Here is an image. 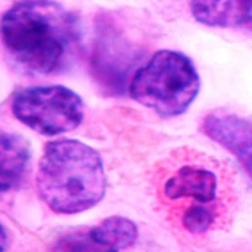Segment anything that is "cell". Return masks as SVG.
<instances>
[{"mask_svg": "<svg viewBox=\"0 0 252 252\" xmlns=\"http://www.w3.org/2000/svg\"><path fill=\"white\" fill-rule=\"evenodd\" d=\"M0 38L12 62L27 73L54 75L71 67L81 50L78 19L51 0H26L0 20Z\"/></svg>", "mask_w": 252, "mask_h": 252, "instance_id": "cell-1", "label": "cell"}, {"mask_svg": "<svg viewBox=\"0 0 252 252\" xmlns=\"http://www.w3.org/2000/svg\"><path fill=\"white\" fill-rule=\"evenodd\" d=\"M106 173L99 153L78 140L62 138L44 146L36 173V189L51 211L81 214L106 193Z\"/></svg>", "mask_w": 252, "mask_h": 252, "instance_id": "cell-2", "label": "cell"}, {"mask_svg": "<svg viewBox=\"0 0 252 252\" xmlns=\"http://www.w3.org/2000/svg\"><path fill=\"white\" fill-rule=\"evenodd\" d=\"M193 62L180 51L160 50L131 77L129 94L164 118L181 116L200 92Z\"/></svg>", "mask_w": 252, "mask_h": 252, "instance_id": "cell-3", "label": "cell"}, {"mask_svg": "<svg viewBox=\"0 0 252 252\" xmlns=\"http://www.w3.org/2000/svg\"><path fill=\"white\" fill-rule=\"evenodd\" d=\"M11 110L31 130L51 137L75 130L83 121L85 103L62 85L32 86L15 94Z\"/></svg>", "mask_w": 252, "mask_h": 252, "instance_id": "cell-4", "label": "cell"}, {"mask_svg": "<svg viewBox=\"0 0 252 252\" xmlns=\"http://www.w3.org/2000/svg\"><path fill=\"white\" fill-rule=\"evenodd\" d=\"M175 165L165 166L162 193L166 200H190V205L212 207L220 190V175L224 168L209 157L185 153L173 157ZM189 205V207H190ZM214 208V207H212Z\"/></svg>", "mask_w": 252, "mask_h": 252, "instance_id": "cell-5", "label": "cell"}, {"mask_svg": "<svg viewBox=\"0 0 252 252\" xmlns=\"http://www.w3.org/2000/svg\"><path fill=\"white\" fill-rule=\"evenodd\" d=\"M203 129L238 158L252 179V121L232 113L215 112L205 117Z\"/></svg>", "mask_w": 252, "mask_h": 252, "instance_id": "cell-6", "label": "cell"}, {"mask_svg": "<svg viewBox=\"0 0 252 252\" xmlns=\"http://www.w3.org/2000/svg\"><path fill=\"white\" fill-rule=\"evenodd\" d=\"M31 161L29 141L19 134L0 131V193L23 181Z\"/></svg>", "mask_w": 252, "mask_h": 252, "instance_id": "cell-7", "label": "cell"}, {"mask_svg": "<svg viewBox=\"0 0 252 252\" xmlns=\"http://www.w3.org/2000/svg\"><path fill=\"white\" fill-rule=\"evenodd\" d=\"M93 239L106 252H121L136 243L138 228L130 219L112 216L89 229Z\"/></svg>", "mask_w": 252, "mask_h": 252, "instance_id": "cell-8", "label": "cell"}, {"mask_svg": "<svg viewBox=\"0 0 252 252\" xmlns=\"http://www.w3.org/2000/svg\"><path fill=\"white\" fill-rule=\"evenodd\" d=\"M190 12L204 26L239 29V0H190Z\"/></svg>", "mask_w": 252, "mask_h": 252, "instance_id": "cell-9", "label": "cell"}, {"mask_svg": "<svg viewBox=\"0 0 252 252\" xmlns=\"http://www.w3.org/2000/svg\"><path fill=\"white\" fill-rule=\"evenodd\" d=\"M216 221V211L205 205H190L181 215L183 227L192 235H200L208 231Z\"/></svg>", "mask_w": 252, "mask_h": 252, "instance_id": "cell-10", "label": "cell"}, {"mask_svg": "<svg viewBox=\"0 0 252 252\" xmlns=\"http://www.w3.org/2000/svg\"><path fill=\"white\" fill-rule=\"evenodd\" d=\"M53 252H106L98 244L90 231H77L64 235L55 243Z\"/></svg>", "mask_w": 252, "mask_h": 252, "instance_id": "cell-11", "label": "cell"}, {"mask_svg": "<svg viewBox=\"0 0 252 252\" xmlns=\"http://www.w3.org/2000/svg\"><path fill=\"white\" fill-rule=\"evenodd\" d=\"M239 29L252 34V0H239Z\"/></svg>", "mask_w": 252, "mask_h": 252, "instance_id": "cell-12", "label": "cell"}, {"mask_svg": "<svg viewBox=\"0 0 252 252\" xmlns=\"http://www.w3.org/2000/svg\"><path fill=\"white\" fill-rule=\"evenodd\" d=\"M7 246H8V235L3 224L0 223V252H4Z\"/></svg>", "mask_w": 252, "mask_h": 252, "instance_id": "cell-13", "label": "cell"}]
</instances>
